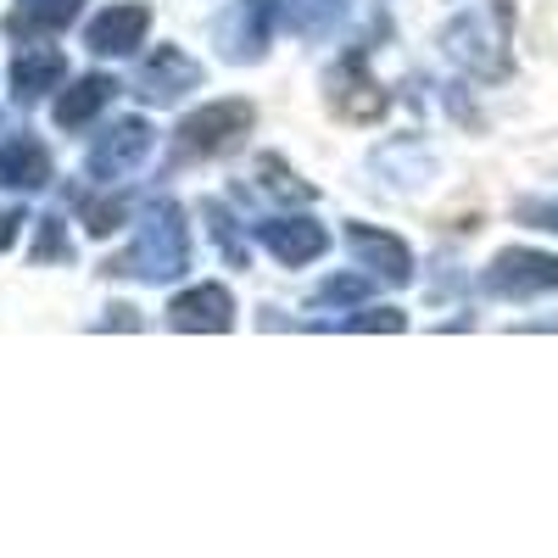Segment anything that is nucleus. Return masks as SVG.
Returning a JSON list of instances; mask_svg holds the SVG:
<instances>
[{
    "instance_id": "obj_1",
    "label": "nucleus",
    "mask_w": 558,
    "mask_h": 558,
    "mask_svg": "<svg viewBox=\"0 0 558 558\" xmlns=\"http://www.w3.org/2000/svg\"><path fill=\"white\" fill-rule=\"evenodd\" d=\"M508 45H514V7H508V0L470 7L441 28V51L475 78H508V68H514Z\"/></svg>"
},
{
    "instance_id": "obj_2",
    "label": "nucleus",
    "mask_w": 558,
    "mask_h": 558,
    "mask_svg": "<svg viewBox=\"0 0 558 558\" xmlns=\"http://www.w3.org/2000/svg\"><path fill=\"white\" fill-rule=\"evenodd\" d=\"M118 274H134L146 286H168L191 268V235H184V213L173 202H151L140 213V229H134V252L123 263H112Z\"/></svg>"
},
{
    "instance_id": "obj_3",
    "label": "nucleus",
    "mask_w": 558,
    "mask_h": 558,
    "mask_svg": "<svg viewBox=\"0 0 558 558\" xmlns=\"http://www.w3.org/2000/svg\"><path fill=\"white\" fill-rule=\"evenodd\" d=\"M252 123H257L252 101H213V107H202L179 123V146L191 157H223L252 134Z\"/></svg>"
},
{
    "instance_id": "obj_4",
    "label": "nucleus",
    "mask_w": 558,
    "mask_h": 558,
    "mask_svg": "<svg viewBox=\"0 0 558 558\" xmlns=\"http://www.w3.org/2000/svg\"><path fill=\"white\" fill-rule=\"evenodd\" d=\"M279 7H286V0H223V12L213 23L223 62H257L268 51V34H274Z\"/></svg>"
},
{
    "instance_id": "obj_5",
    "label": "nucleus",
    "mask_w": 558,
    "mask_h": 558,
    "mask_svg": "<svg viewBox=\"0 0 558 558\" xmlns=\"http://www.w3.org/2000/svg\"><path fill=\"white\" fill-rule=\"evenodd\" d=\"M151 146H157V129L146 118H123L107 134H96V146H89V162L84 168H89V179H96V184H118V179L146 168Z\"/></svg>"
},
{
    "instance_id": "obj_6",
    "label": "nucleus",
    "mask_w": 558,
    "mask_h": 558,
    "mask_svg": "<svg viewBox=\"0 0 558 558\" xmlns=\"http://www.w3.org/2000/svg\"><path fill=\"white\" fill-rule=\"evenodd\" d=\"M481 286H486L492 296H502V302H531V296H547V291H558V257H553V252H525V246L497 252Z\"/></svg>"
},
{
    "instance_id": "obj_7",
    "label": "nucleus",
    "mask_w": 558,
    "mask_h": 558,
    "mask_svg": "<svg viewBox=\"0 0 558 558\" xmlns=\"http://www.w3.org/2000/svg\"><path fill=\"white\" fill-rule=\"evenodd\" d=\"M202 84V68H196V57H184L179 45H162L157 57H146L140 62V73H134V96L146 101V107H173V101H184L191 89Z\"/></svg>"
},
{
    "instance_id": "obj_8",
    "label": "nucleus",
    "mask_w": 558,
    "mask_h": 558,
    "mask_svg": "<svg viewBox=\"0 0 558 558\" xmlns=\"http://www.w3.org/2000/svg\"><path fill=\"white\" fill-rule=\"evenodd\" d=\"M347 257L375 279V286H408L413 279V252L397 235H386V229L347 223Z\"/></svg>"
},
{
    "instance_id": "obj_9",
    "label": "nucleus",
    "mask_w": 558,
    "mask_h": 558,
    "mask_svg": "<svg viewBox=\"0 0 558 558\" xmlns=\"http://www.w3.org/2000/svg\"><path fill=\"white\" fill-rule=\"evenodd\" d=\"M257 246L286 263V268H302L313 257H324V246H330V235H324L318 218H302V213H286V218H263L257 223Z\"/></svg>"
},
{
    "instance_id": "obj_10",
    "label": "nucleus",
    "mask_w": 558,
    "mask_h": 558,
    "mask_svg": "<svg viewBox=\"0 0 558 558\" xmlns=\"http://www.w3.org/2000/svg\"><path fill=\"white\" fill-rule=\"evenodd\" d=\"M146 28H151V12L140 7V0H123V7H107V12L89 17L84 45L96 57H134L140 45H146Z\"/></svg>"
},
{
    "instance_id": "obj_11",
    "label": "nucleus",
    "mask_w": 558,
    "mask_h": 558,
    "mask_svg": "<svg viewBox=\"0 0 558 558\" xmlns=\"http://www.w3.org/2000/svg\"><path fill=\"white\" fill-rule=\"evenodd\" d=\"M168 324L173 330H191V336H213V330H229L235 324V296L223 286H196L168 302Z\"/></svg>"
},
{
    "instance_id": "obj_12",
    "label": "nucleus",
    "mask_w": 558,
    "mask_h": 558,
    "mask_svg": "<svg viewBox=\"0 0 558 558\" xmlns=\"http://www.w3.org/2000/svg\"><path fill=\"white\" fill-rule=\"evenodd\" d=\"M62 78H68V57L57 51V45H34V51H23V57L12 62V89H17V101L51 96Z\"/></svg>"
},
{
    "instance_id": "obj_13",
    "label": "nucleus",
    "mask_w": 558,
    "mask_h": 558,
    "mask_svg": "<svg viewBox=\"0 0 558 558\" xmlns=\"http://www.w3.org/2000/svg\"><path fill=\"white\" fill-rule=\"evenodd\" d=\"M0 184L7 191H45L51 184V157L34 140H7L0 146Z\"/></svg>"
},
{
    "instance_id": "obj_14",
    "label": "nucleus",
    "mask_w": 558,
    "mask_h": 558,
    "mask_svg": "<svg viewBox=\"0 0 558 558\" xmlns=\"http://www.w3.org/2000/svg\"><path fill=\"white\" fill-rule=\"evenodd\" d=\"M112 96H118V84H112L107 73H84L78 84H68V89H62V101H57V123H62V129H84V123L96 118Z\"/></svg>"
},
{
    "instance_id": "obj_15",
    "label": "nucleus",
    "mask_w": 558,
    "mask_h": 558,
    "mask_svg": "<svg viewBox=\"0 0 558 558\" xmlns=\"http://www.w3.org/2000/svg\"><path fill=\"white\" fill-rule=\"evenodd\" d=\"M286 12H291V23H296V34H330L336 23H341V12H347V0H286Z\"/></svg>"
},
{
    "instance_id": "obj_16",
    "label": "nucleus",
    "mask_w": 558,
    "mask_h": 558,
    "mask_svg": "<svg viewBox=\"0 0 558 558\" xmlns=\"http://www.w3.org/2000/svg\"><path fill=\"white\" fill-rule=\"evenodd\" d=\"M78 7H84V0H23V12H28L34 23H51V28L73 23V17H78Z\"/></svg>"
},
{
    "instance_id": "obj_17",
    "label": "nucleus",
    "mask_w": 558,
    "mask_h": 558,
    "mask_svg": "<svg viewBox=\"0 0 558 558\" xmlns=\"http://www.w3.org/2000/svg\"><path fill=\"white\" fill-rule=\"evenodd\" d=\"M368 286H375L368 274H363V279H357V274H352V279H347V274H341V279H324L318 302H363V296H368Z\"/></svg>"
},
{
    "instance_id": "obj_18",
    "label": "nucleus",
    "mask_w": 558,
    "mask_h": 558,
    "mask_svg": "<svg viewBox=\"0 0 558 558\" xmlns=\"http://www.w3.org/2000/svg\"><path fill=\"white\" fill-rule=\"evenodd\" d=\"M84 218H89V235H112L123 223V202H84Z\"/></svg>"
},
{
    "instance_id": "obj_19",
    "label": "nucleus",
    "mask_w": 558,
    "mask_h": 558,
    "mask_svg": "<svg viewBox=\"0 0 558 558\" xmlns=\"http://www.w3.org/2000/svg\"><path fill=\"white\" fill-rule=\"evenodd\" d=\"M402 313L397 307H368V313H357V318H347V330H402Z\"/></svg>"
},
{
    "instance_id": "obj_20",
    "label": "nucleus",
    "mask_w": 558,
    "mask_h": 558,
    "mask_svg": "<svg viewBox=\"0 0 558 558\" xmlns=\"http://www.w3.org/2000/svg\"><path fill=\"white\" fill-rule=\"evenodd\" d=\"M68 246H62V218H39V246H34V263H45V257H62Z\"/></svg>"
},
{
    "instance_id": "obj_21",
    "label": "nucleus",
    "mask_w": 558,
    "mask_h": 558,
    "mask_svg": "<svg viewBox=\"0 0 558 558\" xmlns=\"http://www.w3.org/2000/svg\"><path fill=\"white\" fill-rule=\"evenodd\" d=\"M17 223H23L17 213H0V252H7V246L17 241Z\"/></svg>"
},
{
    "instance_id": "obj_22",
    "label": "nucleus",
    "mask_w": 558,
    "mask_h": 558,
    "mask_svg": "<svg viewBox=\"0 0 558 558\" xmlns=\"http://www.w3.org/2000/svg\"><path fill=\"white\" fill-rule=\"evenodd\" d=\"M547 223H553V229H558V207H553V213H547Z\"/></svg>"
}]
</instances>
